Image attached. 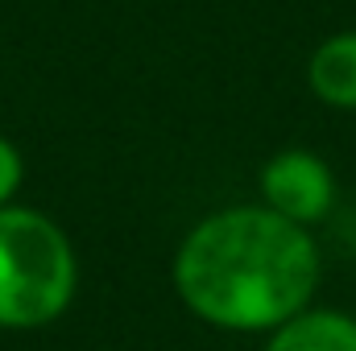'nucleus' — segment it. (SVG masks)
Instances as JSON below:
<instances>
[{
  "instance_id": "1",
  "label": "nucleus",
  "mask_w": 356,
  "mask_h": 351,
  "mask_svg": "<svg viewBox=\"0 0 356 351\" xmlns=\"http://www.w3.org/2000/svg\"><path fill=\"white\" fill-rule=\"evenodd\" d=\"M170 281L199 323L232 335H269L315 302L323 248L311 228L266 203H236L203 215L178 240Z\"/></svg>"
},
{
  "instance_id": "2",
  "label": "nucleus",
  "mask_w": 356,
  "mask_h": 351,
  "mask_svg": "<svg viewBox=\"0 0 356 351\" xmlns=\"http://www.w3.org/2000/svg\"><path fill=\"white\" fill-rule=\"evenodd\" d=\"M79 293V257L63 223L46 211L0 207V331L58 323Z\"/></svg>"
},
{
  "instance_id": "3",
  "label": "nucleus",
  "mask_w": 356,
  "mask_h": 351,
  "mask_svg": "<svg viewBox=\"0 0 356 351\" xmlns=\"http://www.w3.org/2000/svg\"><path fill=\"white\" fill-rule=\"evenodd\" d=\"M257 190L269 211L315 228L336 207V174L311 149H282L257 170Z\"/></svg>"
},
{
  "instance_id": "4",
  "label": "nucleus",
  "mask_w": 356,
  "mask_h": 351,
  "mask_svg": "<svg viewBox=\"0 0 356 351\" xmlns=\"http://www.w3.org/2000/svg\"><path fill=\"white\" fill-rule=\"evenodd\" d=\"M261 351H356V318L311 302L286 323H277Z\"/></svg>"
},
{
  "instance_id": "5",
  "label": "nucleus",
  "mask_w": 356,
  "mask_h": 351,
  "mask_svg": "<svg viewBox=\"0 0 356 351\" xmlns=\"http://www.w3.org/2000/svg\"><path fill=\"white\" fill-rule=\"evenodd\" d=\"M307 87L323 108L356 112V29H340L311 50Z\"/></svg>"
},
{
  "instance_id": "6",
  "label": "nucleus",
  "mask_w": 356,
  "mask_h": 351,
  "mask_svg": "<svg viewBox=\"0 0 356 351\" xmlns=\"http://www.w3.org/2000/svg\"><path fill=\"white\" fill-rule=\"evenodd\" d=\"M21 182H25V157L8 137H0V207L17 203Z\"/></svg>"
}]
</instances>
